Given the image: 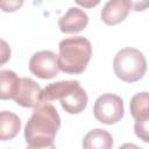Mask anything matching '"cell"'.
I'll return each instance as SVG.
<instances>
[{
  "instance_id": "cell-8",
  "label": "cell",
  "mask_w": 149,
  "mask_h": 149,
  "mask_svg": "<svg viewBox=\"0 0 149 149\" xmlns=\"http://www.w3.org/2000/svg\"><path fill=\"white\" fill-rule=\"evenodd\" d=\"M132 8L133 2L129 0H109L104 5L100 17L106 24L115 26L127 17Z\"/></svg>"
},
{
  "instance_id": "cell-19",
  "label": "cell",
  "mask_w": 149,
  "mask_h": 149,
  "mask_svg": "<svg viewBox=\"0 0 149 149\" xmlns=\"http://www.w3.org/2000/svg\"><path fill=\"white\" fill-rule=\"evenodd\" d=\"M77 3L80 5V6H84V7H93V6L98 5L99 1H95V2H85V1L83 2V1H77Z\"/></svg>"
},
{
  "instance_id": "cell-12",
  "label": "cell",
  "mask_w": 149,
  "mask_h": 149,
  "mask_svg": "<svg viewBox=\"0 0 149 149\" xmlns=\"http://www.w3.org/2000/svg\"><path fill=\"white\" fill-rule=\"evenodd\" d=\"M129 109L135 121L149 118V92H139L133 95L129 102Z\"/></svg>"
},
{
  "instance_id": "cell-6",
  "label": "cell",
  "mask_w": 149,
  "mask_h": 149,
  "mask_svg": "<svg viewBox=\"0 0 149 149\" xmlns=\"http://www.w3.org/2000/svg\"><path fill=\"white\" fill-rule=\"evenodd\" d=\"M30 72L41 79L55 78L61 71L58 64V55L50 50H41L35 52L29 59Z\"/></svg>"
},
{
  "instance_id": "cell-7",
  "label": "cell",
  "mask_w": 149,
  "mask_h": 149,
  "mask_svg": "<svg viewBox=\"0 0 149 149\" xmlns=\"http://www.w3.org/2000/svg\"><path fill=\"white\" fill-rule=\"evenodd\" d=\"M41 86L31 78H20L16 91L13 95V100L26 108H35L41 104Z\"/></svg>"
},
{
  "instance_id": "cell-16",
  "label": "cell",
  "mask_w": 149,
  "mask_h": 149,
  "mask_svg": "<svg viewBox=\"0 0 149 149\" xmlns=\"http://www.w3.org/2000/svg\"><path fill=\"white\" fill-rule=\"evenodd\" d=\"M1 54H2V59H1V63L3 64V63H6V61L10 57V49L7 47V43L3 41V40H1Z\"/></svg>"
},
{
  "instance_id": "cell-4",
  "label": "cell",
  "mask_w": 149,
  "mask_h": 149,
  "mask_svg": "<svg viewBox=\"0 0 149 149\" xmlns=\"http://www.w3.org/2000/svg\"><path fill=\"white\" fill-rule=\"evenodd\" d=\"M113 70L122 81L135 83L143 78L147 71V59L139 49L127 47L114 56Z\"/></svg>"
},
{
  "instance_id": "cell-13",
  "label": "cell",
  "mask_w": 149,
  "mask_h": 149,
  "mask_svg": "<svg viewBox=\"0 0 149 149\" xmlns=\"http://www.w3.org/2000/svg\"><path fill=\"white\" fill-rule=\"evenodd\" d=\"M20 78L12 70H1L0 71V98L2 100L13 99V95L16 91Z\"/></svg>"
},
{
  "instance_id": "cell-9",
  "label": "cell",
  "mask_w": 149,
  "mask_h": 149,
  "mask_svg": "<svg viewBox=\"0 0 149 149\" xmlns=\"http://www.w3.org/2000/svg\"><path fill=\"white\" fill-rule=\"evenodd\" d=\"M88 24V15L78 7H70L66 13L58 19V27L62 33H79Z\"/></svg>"
},
{
  "instance_id": "cell-18",
  "label": "cell",
  "mask_w": 149,
  "mask_h": 149,
  "mask_svg": "<svg viewBox=\"0 0 149 149\" xmlns=\"http://www.w3.org/2000/svg\"><path fill=\"white\" fill-rule=\"evenodd\" d=\"M119 149H142V148H140L139 146H136L134 143H125L121 147H119Z\"/></svg>"
},
{
  "instance_id": "cell-2",
  "label": "cell",
  "mask_w": 149,
  "mask_h": 149,
  "mask_svg": "<svg viewBox=\"0 0 149 149\" xmlns=\"http://www.w3.org/2000/svg\"><path fill=\"white\" fill-rule=\"evenodd\" d=\"M59 100L69 114H79L87 106V93L78 80H62L47 85L41 93V102Z\"/></svg>"
},
{
  "instance_id": "cell-1",
  "label": "cell",
  "mask_w": 149,
  "mask_h": 149,
  "mask_svg": "<svg viewBox=\"0 0 149 149\" xmlns=\"http://www.w3.org/2000/svg\"><path fill=\"white\" fill-rule=\"evenodd\" d=\"M59 127L61 118L56 107L50 102H41L26 123V142L30 147L52 146Z\"/></svg>"
},
{
  "instance_id": "cell-17",
  "label": "cell",
  "mask_w": 149,
  "mask_h": 149,
  "mask_svg": "<svg viewBox=\"0 0 149 149\" xmlns=\"http://www.w3.org/2000/svg\"><path fill=\"white\" fill-rule=\"evenodd\" d=\"M149 6V2H133V8L134 10L139 12V10H143L146 7Z\"/></svg>"
},
{
  "instance_id": "cell-10",
  "label": "cell",
  "mask_w": 149,
  "mask_h": 149,
  "mask_svg": "<svg viewBox=\"0 0 149 149\" xmlns=\"http://www.w3.org/2000/svg\"><path fill=\"white\" fill-rule=\"evenodd\" d=\"M113 137L105 129L95 128L90 130L83 139V149H112Z\"/></svg>"
},
{
  "instance_id": "cell-20",
  "label": "cell",
  "mask_w": 149,
  "mask_h": 149,
  "mask_svg": "<svg viewBox=\"0 0 149 149\" xmlns=\"http://www.w3.org/2000/svg\"><path fill=\"white\" fill-rule=\"evenodd\" d=\"M26 149H56V147L52 144V146H48V147H30L28 146Z\"/></svg>"
},
{
  "instance_id": "cell-15",
  "label": "cell",
  "mask_w": 149,
  "mask_h": 149,
  "mask_svg": "<svg viewBox=\"0 0 149 149\" xmlns=\"http://www.w3.org/2000/svg\"><path fill=\"white\" fill-rule=\"evenodd\" d=\"M23 5L22 1H2L0 3L3 12H15Z\"/></svg>"
},
{
  "instance_id": "cell-14",
  "label": "cell",
  "mask_w": 149,
  "mask_h": 149,
  "mask_svg": "<svg viewBox=\"0 0 149 149\" xmlns=\"http://www.w3.org/2000/svg\"><path fill=\"white\" fill-rule=\"evenodd\" d=\"M134 132H135V135L140 140H142L143 142L149 143V118L135 121Z\"/></svg>"
},
{
  "instance_id": "cell-11",
  "label": "cell",
  "mask_w": 149,
  "mask_h": 149,
  "mask_svg": "<svg viewBox=\"0 0 149 149\" xmlns=\"http://www.w3.org/2000/svg\"><path fill=\"white\" fill-rule=\"evenodd\" d=\"M21 129L20 118L9 111H2L0 113V140L7 141L14 139Z\"/></svg>"
},
{
  "instance_id": "cell-3",
  "label": "cell",
  "mask_w": 149,
  "mask_h": 149,
  "mask_svg": "<svg viewBox=\"0 0 149 149\" xmlns=\"http://www.w3.org/2000/svg\"><path fill=\"white\" fill-rule=\"evenodd\" d=\"M59 69L70 74H79L85 71L92 57L91 42L83 36L64 38L58 44Z\"/></svg>"
},
{
  "instance_id": "cell-5",
  "label": "cell",
  "mask_w": 149,
  "mask_h": 149,
  "mask_svg": "<svg viewBox=\"0 0 149 149\" xmlns=\"http://www.w3.org/2000/svg\"><path fill=\"white\" fill-rule=\"evenodd\" d=\"M93 114L99 122L105 125H114L123 118V101L116 94H101L97 98L94 102Z\"/></svg>"
}]
</instances>
